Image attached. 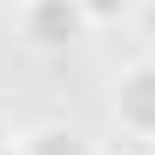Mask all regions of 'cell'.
I'll return each instance as SVG.
<instances>
[{
  "label": "cell",
  "mask_w": 155,
  "mask_h": 155,
  "mask_svg": "<svg viewBox=\"0 0 155 155\" xmlns=\"http://www.w3.org/2000/svg\"><path fill=\"white\" fill-rule=\"evenodd\" d=\"M74 27H81V7L74 0H27V34L41 47H68Z\"/></svg>",
  "instance_id": "obj_1"
},
{
  "label": "cell",
  "mask_w": 155,
  "mask_h": 155,
  "mask_svg": "<svg viewBox=\"0 0 155 155\" xmlns=\"http://www.w3.org/2000/svg\"><path fill=\"white\" fill-rule=\"evenodd\" d=\"M115 101H121V115L135 121V128H155V68H135Z\"/></svg>",
  "instance_id": "obj_2"
},
{
  "label": "cell",
  "mask_w": 155,
  "mask_h": 155,
  "mask_svg": "<svg viewBox=\"0 0 155 155\" xmlns=\"http://www.w3.org/2000/svg\"><path fill=\"white\" fill-rule=\"evenodd\" d=\"M142 27H148V34H155V0H148V14H142Z\"/></svg>",
  "instance_id": "obj_3"
}]
</instances>
